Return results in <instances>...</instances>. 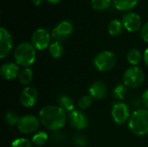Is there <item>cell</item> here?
Returning <instances> with one entry per match:
<instances>
[{
	"label": "cell",
	"instance_id": "cell-1",
	"mask_svg": "<svg viewBox=\"0 0 148 147\" xmlns=\"http://www.w3.org/2000/svg\"><path fill=\"white\" fill-rule=\"evenodd\" d=\"M39 120L44 127L49 131L57 132L65 126L68 120V115L59 106L50 105L40 110Z\"/></svg>",
	"mask_w": 148,
	"mask_h": 147
},
{
	"label": "cell",
	"instance_id": "cell-2",
	"mask_svg": "<svg viewBox=\"0 0 148 147\" xmlns=\"http://www.w3.org/2000/svg\"><path fill=\"white\" fill-rule=\"evenodd\" d=\"M36 58V49L30 42H22L16 46L14 51L15 63L18 66L29 68L35 62Z\"/></svg>",
	"mask_w": 148,
	"mask_h": 147
},
{
	"label": "cell",
	"instance_id": "cell-3",
	"mask_svg": "<svg viewBox=\"0 0 148 147\" xmlns=\"http://www.w3.org/2000/svg\"><path fill=\"white\" fill-rule=\"evenodd\" d=\"M128 127L135 135L148 134V109L140 108L133 112L128 120Z\"/></svg>",
	"mask_w": 148,
	"mask_h": 147
},
{
	"label": "cell",
	"instance_id": "cell-4",
	"mask_svg": "<svg viewBox=\"0 0 148 147\" xmlns=\"http://www.w3.org/2000/svg\"><path fill=\"white\" fill-rule=\"evenodd\" d=\"M117 62V57L114 53L105 50L98 53L94 60L93 64L95 68L100 72H107L111 70Z\"/></svg>",
	"mask_w": 148,
	"mask_h": 147
},
{
	"label": "cell",
	"instance_id": "cell-5",
	"mask_svg": "<svg viewBox=\"0 0 148 147\" xmlns=\"http://www.w3.org/2000/svg\"><path fill=\"white\" fill-rule=\"evenodd\" d=\"M145 80L144 71L138 66H132L128 68L122 78L123 84L129 88H137L140 87Z\"/></svg>",
	"mask_w": 148,
	"mask_h": 147
},
{
	"label": "cell",
	"instance_id": "cell-6",
	"mask_svg": "<svg viewBox=\"0 0 148 147\" xmlns=\"http://www.w3.org/2000/svg\"><path fill=\"white\" fill-rule=\"evenodd\" d=\"M131 114L130 107L125 102L118 101L112 107L111 115L114 123L117 125H124L127 121L129 120Z\"/></svg>",
	"mask_w": 148,
	"mask_h": 147
},
{
	"label": "cell",
	"instance_id": "cell-7",
	"mask_svg": "<svg viewBox=\"0 0 148 147\" xmlns=\"http://www.w3.org/2000/svg\"><path fill=\"white\" fill-rule=\"evenodd\" d=\"M40 123L39 118L35 115L29 114L20 117L16 126L20 133L23 134H29L35 133L39 128Z\"/></svg>",
	"mask_w": 148,
	"mask_h": 147
},
{
	"label": "cell",
	"instance_id": "cell-8",
	"mask_svg": "<svg viewBox=\"0 0 148 147\" xmlns=\"http://www.w3.org/2000/svg\"><path fill=\"white\" fill-rule=\"evenodd\" d=\"M31 43L37 50H44L50 45V35L45 29H36L31 36Z\"/></svg>",
	"mask_w": 148,
	"mask_h": 147
},
{
	"label": "cell",
	"instance_id": "cell-9",
	"mask_svg": "<svg viewBox=\"0 0 148 147\" xmlns=\"http://www.w3.org/2000/svg\"><path fill=\"white\" fill-rule=\"evenodd\" d=\"M68 121L69 125L76 130H83L88 126V116L80 110H74L68 114Z\"/></svg>",
	"mask_w": 148,
	"mask_h": 147
},
{
	"label": "cell",
	"instance_id": "cell-10",
	"mask_svg": "<svg viewBox=\"0 0 148 147\" xmlns=\"http://www.w3.org/2000/svg\"><path fill=\"white\" fill-rule=\"evenodd\" d=\"M73 32V25L69 21H62L52 30L51 36L57 42L65 41Z\"/></svg>",
	"mask_w": 148,
	"mask_h": 147
},
{
	"label": "cell",
	"instance_id": "cell-11",
	"mask_svg": "<svg viewBox=\"0 0 148 147\" xmlns=\"http://www.w3.org/2000/svg\"><path fill=\"white\" fill-rule=\"evenodd\" d=\"M122 24L124 28L129 32H136L138 31L141 25V17L139 14L134 12H127L122 16Z\"/></svg>",
	"mask_w": 148,
	"mask_h": 147
},
{
	"label": "cell",
	"instance_id": "cell-12",
	"mask_svg": "<svg viewBox=\"0 0 148 147\" xmlns=\"http://www.w3.org/2000/svg\"><path fill=\"white\" fill-rule=\"evenodd\" d=\"M13 40L11 35L4 28L0 29V59L5 58L12 51Z\"/></svg>",
	"mask_w": 148,
	"mask_h": 147
},
{
	"label": "cell",
	"instance_id": "cell-13",
	"mask_svg": "<svg viewBox=\"0 0 148 147\" xmlns=\"http://www.w3.org/2000/svg\"><path fill=\"white\" fill-rule=\"evenodd\" d=\"M38 99V92L33 87H26L20 94V102L25 107H33Z\"/></svg>",
	"mask_w": 148,
	"mask_h": 147
},
{
	"label": "cell",
	"instance_id": "cell-14",
	"mask_svg": "<svg viewBox=\"0 0 148 147\" xmlns=\"http://www.w3.org/2000/svg\"><path fill=\"white\" fill-rule=\"evenodd\" d=\"M19 74V66L14 62H5L0 68L1 76L7 81H11L16 78H18Z\"/></svg>",
	"mask_w": 148,
	"mask_h": 147
},
{
	"label": "cell",
	"instance_id": "cell-15",
	"mask_svg": "<svg viewBox=\"0 0 148 147\" xmlns=\"http://www.w3.org/2000/svg\"><path fill=\"white\" fill-rule=\"evenodd\" d=\"M88 93L89 95L95 100L105 99L108 94V86L101 81H96L89 87Z\"/></svg>",
	"mask_w": 148,
	"mask_h": 147
},
{
	"label": "cell",
	"instance_id": "cell-16",
	"mask_svg": "<svg viewBox=\"0 0 148 147\" xmlns=\"http://www.w3.org/2000/svg\"><path fill=\"white\" fill-rule=\"evenodd\" d=\"M138 1L139 0H113V4L119 10L129 11L138 4Z\"/></svg>",
	"mask_w": 148,
	"mask_h": 147
},
{
	"label": "cell",
	"instance_id": "cell-17",
	"mask_svg": "<svg viewBox=\"0 0 148 147\" xmlns=\"http://www.w3.org/2000/svg\"><path fill=\"white\" fill-rule=\"evenodd\" d=\"M58 106L66 113L68 112L69 113L75 109V102L72 100L71 97L66 94H62L59 97L58 99Z\"/></svg>",
	"mask_w": 148,
	"mask_h": 147
},
{
	"label": "cell",
	"instance_id": "cell-18",
	"mask_svg": "<svg viewBox=\"0 0 148 147\" xmlns=\"http://www.w3.org/2000/svg\"><path fill=\"white\" fill-rule=\"evenodd\" d=\"M49 55H51V57L57 59L62 56L63 52H64V49L62 44L60 42L55 41L54 42L50 43L49 47Z\"/></svg>",
	"mask_w": 148,
	"mask_h": 147
},
{
	"label": "cell",
	"instance_id": "cell-19",
	"mask_svg": "<svg viewBox=\"0 0 148 147\" xmlns=\"http://www.w3.org/2000/svg\"><path fill=\"white\" fill-rule=\"evenodd\" d=\"M127 60L129 64L132 66H137L139 63H140L142 60L141 53L137 49H130L127 54Z\"/></svg>",
	"mask_w": 148,
	"mask_h": 147
},
{
	"label": "cell",
	"instance_id": "cell-20",
	"mask_svg": "<svg viewBox=\"0 0 148 147\" xmlns=\"http://www.w3.org/2000/svg\"><path fill=\"white\" fill-rule=\"evenodd\" d=\"M123 27L124 26L121 21L118 19H113L108 24V33L113 36H116L122 32Z\"/></svg>",
	"mask_w": 148,
	"mask_h": 147
},
{
	"label": "cell",
	"instance_id": "cell-21",
	"mask_svg": "<svg viewBox=\"0 0 148 147\" xmlns=\"http://www.w3.org/2000/svg\"><path fill=\"white\" fill-rule=\"evenodd\" d=\"M33 79V72L29 68H25L22 71H20V74L18 75V81L22 85H28L31 82Z\"/></svg>",
	"mask_w": 148,
	"mask_h": 147
},
{
	"label": "cell",
	"instance_id": "cell-22",
	"mask_svg": "<svg viewBox=\"0 0 148 147\" xmlns=\"http://www.w3.org/2000/svg\"><path fill=\"white\" fill-rule=\"evenodd\" d=\"M48 139H49V136L46 132L39 131L33 135L31 142L36 146H42L46 144V142L48 141Z\"/></svg>",
	"mask_w": 148,
	"mask_h": 147
},
{
	"label": "cell",
	"instance_id": "cell-23",
	"mask_svg": "<svg viewBox=\"0 0 148 147\" xmlns=\"http://www.w3.org/2000/svg\"><path fill=\"white\" fill-rule=\"evenodd\" d=\"M127 94V87L123 83H119L113 90V97L117 101H122Z\"/></svg>",
	"mask_w": 148,
	"mask_h": 147
},
{
	"label": "cell",
	"instance_id": "cell-24",
	"mask_svg": "<svg viewBox=\"0 0 148 147\" xmlns=\"http://www.w3.org/2000/svg\"><path fill=\"white\" fill-rule=\"evenodd\" d=\"M91 5L95 10H106L111 5V0H91Z\"/></svg>",
	"mask_w": 148,
	"mask_h": 147
},
{
	"label": "cell",
	"instance_id": "cell-25",
	"mask_svg": "<svg viewBox=\"0 0 148 147\" xmlns=\"http://www.w3.org/2000/svg\"><path fill=\"white\" fill-rule=\"evenodd\" d=\"M19 117L17 116V114L12 111H9L7 113H5L3 120L6 125L10 126H16L19 120Z\"/></svg>",
	"mask_w": 148,
	"mask_h": 147
},
{
	"label": "cell",
	"instance_id": "cell-26",
	"mask_svg": "<svg viewBox=\"0 0 148 147\" xmlns=\"http://www.w3.org/2000/svg\"><path fill=\"white\" fill-rule=\"evenodd\" d=\"M93 100H94V99H93L89 94H88V95H83V96H82V97L79 99V101H78V107H79L81 109H82V110L87 109V108H88V107L92 105Z\"/></svg>",
	"mask_w": 148,
	"mask_h": 147
},
{
	"label": "cell",
	"instance_id": "cell-27",
	"mask_svg": "<svg viewBox=\"0 0 148 147\" xmlns=\"http://www.w3.org/2000/svg\"><path fill=\"white\" fill-rule=\"evenodd\" d=\"M10 147H33V143L25 138H18L11 142Z\"/></svg>",
	"mask_w": 148,
	"mask_h": 147
},
{
	"label": "cell",
	"instance_id": "cell-28",
	"mask_svg": "<svg viewBox=\"0 0 148 147\" xmlns=\"http://www.w3.org/2000/svg\"><path fill=\"white\" fill-rule=\"evenodd\" d=\"M73 142L75 146L79 147H85L88 143V139L84 135H81V134L75 135L73 138Z\"/></svg>",
	"mask_w": 148,
	"mask_h": 147
},
{
	"label": "cell",
	"instance_id": "cell-29",
	"mask_svg": "<svg viewBox=\"0 0 148 147\" xmlns=\"http://www.w3.org/2000/svg\"><path fill=\"white\" fill-rule=\"evenodd\" d=\"M50 139H51V141L54 142V143H61V142L64 141L65 137H64L63 134L60 133L59 132H56V133H54L51 135Z\"/></svg>",
	"mask_w": 148,
	"mask_h": 147
},
{
	"label": "cell",
	"instance_id": "cell-30",
	"mask_svg": "<svg viewBox=\"0 0 148 147\" xmlns=\"http://www.w3.org/2000/svg\"><path fill=\"white\" fill-rule=\"evenodd\" d=\"M140 36L141 38L143 39V41H145L146 42H148V22H147L141 28L140 30Z\"/></svg>",
	"mask_w": 148,
	"mask_h": 147
},
{
	"label": "cell",
	"instance_id": "cell-31",
	"mask_svg": "<svg viewBox=\"0 0 148 147\" xmlns=\"http://www.w3.org/2000/svg\"><path fill=\"white\" fill-rule=\"evenodd\" d=\"M141 103L146 107V108L148 109V89H147L143 94H142V97H141Z\"/></svg>",
	"mask_w": 148,
	"mask_h": 147
},
{
	"label": "cell",
	"instance_id": "cell-32",
	"mask_svg": "<svg viewBox=\"0 0 148 147\" xmlns=\"http://www.w3.org/2000/svg\"><path fill=\"white\" fill-rule=\"evenodd\" d=\"M143 60H144V62L146 64V66L148 68V48L146 49L145 52H144V55H143Z\"/></svg>",
	"mask_w": 148,
	"mask_h": 147
},
{
	"label": "cell",
	"instance_id": "cell-33",
	"mask_svg": "<svg viewBox=\"0 0 148 147\" xmlns=\"http://www.w3.org/2000/svg\"><path fill=\"white\" fill-rule=\"evenodd\" d=\"M31 1H32V3H33L34 5L38 6V5H40V4L42 3L43 0H31Z\"/></svg>",
	"mask_w": 148,
	"mask_h": 147
},
{
	"label": "cell",
	"instance_id": "cell-34",
	"mask_svg": "<svg viewBox=\"0 0 148 147\" xmlns=\"http://www.w3.org/2000/svg\"><path fill=\"white\" fill-rule=\"evenodd\" d=\"M47 1L50 3H53V4H56V3H58L59 2H61V0H47Z\"/></svg>",
	"mask_w": 148,
	"mask_h": 147
}]
</instances>
